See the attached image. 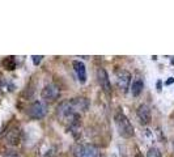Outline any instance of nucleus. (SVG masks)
Segmentation results:
<instances>
[{
  "mask_svg": "<svg viewBox=\"0 0 174 157\" xmlns=\"http://www.w3.org/2000/svg\"><path fill=\"white\" fill-rule=\"evenodd\" d=\"M114 120H115V126H116V130H118L119 135L122 138H126L130 139L135 135V131L134 127H132L131 122L130 119L123 114L122 111H116L115 115H114Z\"/></svg>",
  "mask_w": 174,
  "mask_h": 157,
  "instance_id": "1",
  "label": "nucleus"
},
{
  "mask_svg": "<svg viewBox=\"0 0 174 157\" xmlns=\"http://www.w3.org/2000/svg\"><path fill=\"white\" fill-rule=\"evenodd\" d=\"M75 156L76 157H100L101 152L97 147L90 144H82L75 148Z\"/></svg>",
  "mask_w": 174,
  "mask_h": 157,
  "instance_id": "2",
  "label": "nucleus"
},
{
  "mask_svg": "<svg viewBox=\"0 0 174 157\" xmlns=\"http://www.w3.org/2000/svg\"><path fill=\"white\" fill-rule=\"evenodd\" d=\"M46 113H47V107L41 101L33 102L29 106V109H28V114L33 119H41V118H43L46 115Z\"/></svg>",
  "mask_w": 174,
  "mask_h": 157,
  "instance_id": "3",
  "label": "nucleus"
},
{
  "mask_svg": "<svg viewBox=\"0 0 174 157\" xmlns=\"http://www.w3.org/2000/svg\"><path fill=\"white\" fill-rule=\"evenodd\" d=\"M116 84L122 92H127L131 84V73L126 69H119L116 72Z\"/></svg>",
  "mask_w": 174,
  "mask_h": 157,
  "instance_id": "4",
  "label": "nucleus"
},
{
  "mask_svg": "<svg viewBox=\"0 0 174 157\" xmlns=\"http://www.w3.org/2000/svg\"><path fill=\"white\" fill-rule=\"evenodd\" d=\"M136 115H137L139 122L141 123L143 126L149 124L150 120H152V113H150V109H149V106L145 105V104H141L139 107H137Z\"/></svg>",
  "mask_w": 174,
  "mask_h": 157,
  "instance_id": "5",
  "label": "nucleus"
},
{
  "mask_svg": "<svg viewBox=\"0 0 174 157\" xmlns=\"http://www.w3.org/2000/svg\"><path fill=\"white\" fill-rule=\"evenodd\" d=\"M41 96H42V98L45 99V101H54V99H56L59 96V89L56 88L54 84H49V85H46L45 88L42 89Z\"/></svg>",
  "mask_w": 174,
  "mask_h": 157,
  "instance_id": "6",
  "label": "nucleus"
},
{
  "mask_svg": "<svg viewBox=\"0 0 174 157\" xmlns=\"http://www.w3.org/2000/svg\"><path fill=\"white\" fill-rule=\"evenodd\" d=\"M97 76H98V83H100L101 88L103 89L106 94H110L111 93V85H110V80H109V75L103 68H100L97 72Z\"/></svg>",
  "mask_w": 174,
  "mask_h": 157,
  "instance_id": "7",
  "label": "nucleus"
},
{
  "mask_svg": "<svg viewBox=\"0 0 174 157\" xmlns=\"http://www.w3.org/2000/svg\"><path fill=\"white\" fill-rule=\"evenodd\" d=\"M72 65H73V69L77 75V78L81 84H84L87 81V69H85V65L80 60H73L72 62Z\"/></svg>",
  "mask_w": 174,
  "mask_h": 157,
  "instance_id": "8",
  "label": "nucleus"
},
{
  "mask_svg": "<svg viewBox=\"0 0 174 157\" xmlns=\"http://www.w3.org/2000/svg\"><path fill=\"white\" fill-rule=\"evenodd\" d=\"M72 110L73 111H79V110H87L88 107V101L87 98H75L72 101H69Z\"/></svg>",
  "mask_w": 174,
  "mask_h": 157,
  "instance_id": "9",
  "label": "nucleus"
},
{
  "mask_svg": "<svg viewBox=\"0 0 174 157\" xmlns=\"http://www.w3.org/2000/svg\"><path fill=\"white\" fill-rule=\"evenodd\" d=\"M143 88H144V84H143V80H141V78H135L134 83H132V86H131V93H132V96L137 97L140 93H141Z\"/></svg>",
  "mask_w": 174,
  "mask_h": 157,
  "instance_id": "10",
  "label": "nucleus"
},
{
  "mask_svg": "<svg viewBox=\"0 0 174 157\" xmlns=\"http://www.w3.org/2000/svg\"><path fill=\"white\" fill-rule=\"evenodd\" d=\"M7 140H8V143H9V144H12V145H17V144L20 143L19 131H17V130L11 131V132L8 133V136H7Z\"/></svg>",
  "mask_w": 174,
  "mask_h": 157,
  "instance_id": "11",
  "label": "nucleus"
},
{
  "mask_svg": "<svg viewBox=\"0 0 174 157\" xmlns=\"http://www.w3.org/2000/svg\"><path fill=\"white\" fill-rule=\"evenodd\" d=\"M3 65L7 68V69L12 71V69H15V67H16V62H15V59L12 56H8L7 59L3 60Z\"/></svg>",
  "mask_w": 174,
  "mask_h": 157,
  "instance_id": "12",
  "label": "nucleus"
},
{
  "mask_svg": "<svg viewBox=\"0 0 174 157\" xmlns=\"http://www.w3.org/2000/svg\"><path fill=\"white\" fill-rule=\"evenodd\" d=\"M147 157H161V152L158 151L157 148L152 147V148H149V151H148Z\"/></svg>",
  "mask_w": 174,
  "mask_h": 157,
  "instance_id": "13",
  "label": "nucleus"
},
{
  "mask_svg": "<svg viewBox=\"0 0 174 157\" xmlns=\"http://www.w3.org/2000/svg\"><path fill=\"white\" fill-rule=\"evenodd\" d=\"M33 58V63H34V65H38L41 63V60H42V55H34V56H32Z\"/></svg>",
  "mask_w": 174,
  "mask_h": 157,
  "instance_id": "14",
  "label": "nucleus"
},
{
  "mask_svg": "<svg viewBox=\"0 0 174 157\" xmlns=\"http://www.w3.org/2000/svg\"><path fill=\"white\" fill-rule=\"evenodd\" d=\"M4 157H20V156L13 151H7L6 153H4Z\"/></svg>",
  "mask_w": 174,
  "mask_h": 157,
  "instance_id": "15",
  "label": "nucleus"
},
{
  "mask_svg": "<svg viewBox=\"0 0 174 157\" xmlns=\"http://www.w3.org/2000/svg\"><path fill=\"white\" fill-rule=\"evenodd\" d=\"M173 81H174V78H173V77H170V78H169V80H168V81H166V83H165V84H166V85H170V84H171V83H173Z\"/></svg>",
  "mask_w": 174,
  "mask_h": 157,
  "instance_id": "16",
  "label": "nucleus"
},
{
  "mask_svg": "<svg viewBox=\"0 0 174 157\" xmlns=\"http://www.w3.org/2000/svg\"><path fill=\"white\" fill-rule=\"evenodd\" d=\"M135 157H143V156H141V154H140V153H137V154H136V156H135Z\"/></svg>",
  "mask_w": 174,
  "mask_h": 157,
  "instance_id": "17",
  "label": "nucleus"
},
{
  "mask_svg": "<svg viewBox=\"0 0 174 157\" xmlns=\"http://www.w3.org/2000/svg\"><path fill=\"white\" fill-rule=\"evenodd\" d=\"M173 148H174V140H173Z\"/></svg>",
  "mask_w": 174,
  "mask_h": 157,
  "instance_id": "18",
  "label": "nucleus"
}]
</instances>
